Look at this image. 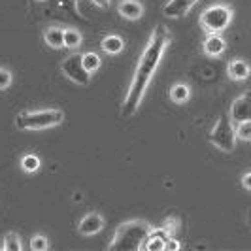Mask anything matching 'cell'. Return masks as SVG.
Listing matches in <instances>:
<instances>
[{
    "label": "cell",
    "instance_id": "obj_5",
    "mask_svg": "<svg viewBox=\"0 0 251 251\" xmlns=\"http://www.w3.org/2000/svg\"><path fill=\"white\" fill-rule=\"evenodd\" d=\"M210 142L215 148L223 151L234 150L236 136H234V126L230 125L228 117H221V119L215 121V125L212 126V132H210Z\"/></svg>",
    "mask_w": 251,
    "mask_h": 251
},
{
    "label": "cell",
    "instance_id": "obj_20",
    "mask_svg": "<svg viewBox=\"0 0 251 251\" xmlns=\"http://www.w3.org/2000/svg\"><path fill=\"white\" fill-rule=\"evenodd\" d=\"M0 250H4V251H21V240H19V236H17L15 232L6 234V236H4V242H2V246H0Z\"/></svg>",
    "mask_w": 251,
    "mask_h": 251
},
{
    "label": "cell",
    "instance_id": "obj_6",
    "mask_svg": "<svg viewBox=\"0 0 251 251\" xmlns=\"http://www.w3.org/2000/svg\"><path fill=\"white\" fill-rule=\"evenodd\" d=\"M61 70H63L64 77H68L75 85H87L91 79V74L81 64V55H70L68 59H64Z\"/></svg>",
    "mask_w": 251,
    "mask_h": 251
},
{
    "label": "cell",
    "instance_id": "obj_8",
    "mask_svg": "<svg viewBox=\"0 0 251 251\" xmlns=\"http://www.w3.org/2000/svg\"><path fill=\"white\" fill-rule=\"evenodd\" d=\"M199 0H168L164 4L163 13L168 17V19H179L183 15H187L189 10L197 4Z\"/></svg>",
    "mask_w": 251,
    "mask_h": 251
},
{
    "label": "cell",
    "instance_id": "obj_13",
    "mask_svg": "<svg viewBox=\"0 0 251 251\" xmlns=\"http://www.w3.org/2000/svg\"><path fill=\"white\" fill-rule=\"evenodd\" d=\"M102 51L108 55H119L121 51L125 50V40L117 34H110L102 40Z\"/></svg>",
    "mask_w": 251,
    "mask_h": 251
},
{
    "label": "cell",
    "instance_id": "obj_7",
    "mask_svg": "<svg viewBox=\"0 0 251 251\" xmlns=\"http://www.w3.org/2000/svg\"><path fill=\"white\" fill-rule=\"evenodd\" d=\"M102 228H104V217L100 214H97V212L87 214L77 225L79 234H83V236H95V234L100 232Z\"/></svg>",
    "mask_w": 251,
    "mask_h": 251
},
{
    "label": "cell",
    "instance_id": "obj_24",
    "mask_svg": "<svg viewBox=\"0 0 251 251\" xmlns=\"http://www.w3.org/2000/svg\"><path fill=\"white\" fill-rule=\"evenodd\" d=\"M242 185H244L246 191H250L251 189V172H246V174H244V177H242Z\"/></svg>",
    "mask_w": 251,
    "mask_h": 251
},
{
    "label": "cell",
    "instance_id": "obj_16",
    "mask_svg": "<svg viewBox=\"0 0 251 251\" xmlns=\"http://www.w3.org/2000/svg\"><path fill=\"white\" fill-rule=\"evenodd\" d=\"M81 34H79V30H75V28H66L63 30V48L66 50H77L79 46H81Z\"/></svg>",
    "mask_w": 251,
    "mask_h": 251
},
{
    "label": "cell",
    "instance_id": "obj_1",
    "mask_svg": "<svg viewBox=\"0 0 251 251\" xmlns=\"http://www.w3.org/2000/svg\"><path fill=\"white\" fill-rule=\"evenodd\" d=\"M170 46V32L164 28V26H157L153 30V34L150 36L146 48H144V53L140 57L138 66H136V74H134V79H132V85L128 89L125 97V104H123V115H134L136 110L142 104V99L148 91V85H150L151 77L155 75L157 68H159V63L163 59L164 51Z\"/></svg>",
    "mask_w": 251,
    "mask_h": 251
},
{
    "label": "cell",
    "instance_id": "obj_22",
    "mask_svg": "<svg viewBox=\"0 0 251 251\" xmlns=\"http://www.w3.org/2000/svg\"><path fill=\"white\" fill-rule=\"evenodd\" d=\"M12 81H13L12 72H10L8 68H0V91H6V89H10Z\"/></svg>",
    "mask_w": 251,
    "mask_h": 251
},
{
    "label": "cell",
    "instance_id": "obj_26",
    "mask_svg": "<svg viewBox=\"0 0 251 251\" xmlns=\"http://www.w3.org/2000/svg\"><path fill=\"white\" fill-rule=\"evenodd\" d=\"M36 2H46V0H36Z\"/></svg>",
    "mask_w": 251,
    "mask_h": 251
},
{
    "label": "cell",
    "instance_id": "obj_9",
    "mask_svg": "<svg viewBox=\"0 0 251 251\" xmlns=\"http://www.w3.org/2000/svg\"><path fill=\"white\" fill-rule=\"evenodd\" d=\"M230 117L236 123L250 119V91L242 93L238 99L232 102V106H230Z\"/></svg>",
    "mask_w": 251,
    "mask_h": 251
},
{
    "label": "cell",
    "instance_id": "obj_15",
    "mask_svg": "<svg viewBox=\"0 0 251 251\" xmlns=\"http://www.w3.org/2000/svg\"><path fill=\"white\" fill-rule=\"evenodd\" d=\"M81 64L83 68L87 70L89 74L93 75L97 70H100L102 61H100V55H97L95 51H89V53H81Z\"/></svg>",
    "mask_w": 251,
    "mask_h": 251
},
{
    "label": "cell",
    "instance_id": "obj_14",
    "mask_svg": "<svg viewBox=\"0 0 251 251\" xmlns=\"http://www.w3.org/2000/svg\"><path fill=\"white\" fill-rule=\"evenodd\" d=\"M44 40H46V44H48L50 48L61 50V48H63V28H59V26H50V28H46Z\"/></svg>",
    "mask_w": 251,
    "mask_h": 251
},
{
    "label": "cell",
    "instance_id": "obj_23",
    "mask_svg": "<svg viewBox=\"0 0 251 251\" xmlns=\"http://www.w3.org/2000/svg\"><path fill=\"white\" fill-rule=\"evenodd\" d=\"M181 248V244L177 242L176 238H172V236H168V238L164 240V248L163 251H177Z\"/></svg>",
    "mask_w": 251,
    "mask_h": 251
},
{
    "label": "cell",
    "instance_id": "obj_10",
    "mask_svg": "<svg viewBox=\"0 0 251 251\" xmlns=\"http://www.w3.org/2000/svg\"><path fill=\"white\" fill-rule=\"evenodd\" d=\"M117 10H119V15L128 21H136L144 15V6L138 0H123V2H119Z\"/></svg>",
    "mask_w": 251,
    "mask_h": 251
},
{
    "label": "cell",
    "instance_id": "obj_3",
    "mask_svg": "<svg viewBox=\"0 0 251 251\" xmlns=\"http://www.w3.org/2000/svg\"><path fill=\"white\" fill-rule=\"evenodd\" d=\"M63 119L64 113L55 108L30 110V112H21L15 117V126L19 130H44V128L61 125Z\"/></svg>",
    "mask_w": 251,
    "mask_h": 251
},
{
    "label": "cell",
    "instance_id": "obj_2",
    "mask_svg": "<svg viewBox=\"0 0 251 251\" xmlns=\"http://www.w3.org/2000/svg\"><path fill=\"white\" fill-rule=\"evenodd\" d=\"M150 230L151 226L144 221H126L121 226H117V230L113 232V238L108 244V250H144Z\"/></svg>",
    "mask_w": 251,
    "mask_h": 251
},
{
    "label": "cell",
    "instance_id": "obj_17",
    "mask_svg": "<svg viewBox=\"0 0 251 251\" xmlns=\"http://www.w3.org/2000/svg\"><path fill=\"white\" fill-rule=\"evenodd\" d=\"M191 97V89H189L187 83H176L170 89V99L176 104H185Z\"/></svg>",
    "mask_w": 251,
    "mask_h": 251
},
{
    "label": "cell",
    "instance_id": "obj_21",
    "mask_svg": "<svg viewBox=\"0 0 251 251\" xmlns=\"http://www.w3.org/2000/svg\"><path fill=\"white\" fill-rule=\"evenodd\" d=\"M28 246H30L32 251H46L50 248V240L46 238L44 234H34L28 242Z\"/></svg>",
    "mask_w": 251,
    "mask_h": 251
},
{
    "label": "cell",
    "instance_id": "obj_18",
    "mask_svg": "<svg viewBox=\"0 0 251 251\" xmlns=\"http://www.w3.org/2000/svg\"><path fill=\"white\" fill-rule=\"evenodd\" d=\"M40 164H42L40 157L32 155V153H28V155H25V157L21 159V168H23L25 172H28V174H34L36 170H40Z\"/></svg>",
    "mask_w": 251,
    "mask_h": 251
},
{
    "label": "cell",
    "instance_id": "obj_4",
    "mask_svg": "<svg viewBox=\"0 0 251 251\" xmlns=\"http://www.w3.org/2000/svg\"><path fill=\"white\" fill-rule=\"evenodd\" d=\"M201 26L210 34H221L232 21V8L228 4H212L201 13Z\"/></svg>",
    "mask_w": 251,
    "mask_h": 251
},
{
    "label": "cell",
    "instance_id": "obj_12",
    "mask_svg": "<svg viewBox=\"0 0 251 251\" xmlns=\"http://www.w3.org/2000/svg\"><path fill=\"white\" fill-rule=\"evenodd\" d=\"M202 50L210 57H221V53L226 50V42L219 34H210V36L206 38Z\"/></svg>",
    "mask_w": 251,
    "mask_h": 251
},
{
    "label": "cell",
    "instance_id": "obj_19",
    "mask_svg": "<svg viewBox=\"0 0 251 251\" xmlns=\"http://www.w3.org/2000/svg\"><path fill=\"white\" fill-rule=\"evenodd\" d=\"M234 136H236L238 140H242V142H250V140H251V121H250V119L236 123Z\"/></svg>",
    "mask_w": 251,
    "mask_h": 251
},
{
    "label": "cell",
    "instance_id": "obj_25",
    "mask_svg": "<svg viewBox=\"0 0 251 251\" xmlns=\"http://www.w3.org/2000/svg\"><path fill=\"white\" fill-rule=\"evenodd\" d=\"M91 2H93V4H97L99 8H108L112 0H91Z\"/></svg>",
    "mask_w": 251,
    "mask_h": 251
},
{
    "label": "cell",
    "instance_id": "obj_11",
    "mask_svg": "<svg viewBox=\"0 0 251 251\" xmlns=\"http://www.w3.org/2000/svg\"><path fill=\"white\" fill-rule=\"evenodd\" d=\"M226 74L232 81H244L250 77V64L244 59H232L226 66Z\"/></svg>",
    "mask_w": 251,
    "mask_h": 251
}]
</instances>
